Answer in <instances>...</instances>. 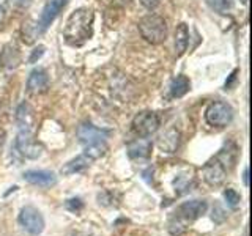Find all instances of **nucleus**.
Returning <instances> with one entry per match:
<instances>
[{"label": "nucleus", "mask_w": 252, "mask_h": 236, "mask_svg": "<svg viewBox=\"0 0 252 236\" xmlns=\"http://www.w3.org/2000/svg\"><path fill=\"white\" fill-rule=\"evenodd\" d=\"M94 14L90 8H77L69 14L63 29V38L69 46H82L93 35Z\"/></svg>", "instance_id": "f257e3e1"}, {"label": "nucleus", "mask_w": 252, "mask_h": 236, "mask_svg": "<svg viewBox=\"0 0 252 236\" xmlns=\"http://www.w3.org/2000/svg\"><path fill=\"white\" fill-rule=\"evenodd\" d=\"M139 31L142 38L150 44H161L167 38V24L158 14H147L139 22Z\"/></svg>", "instance_id": "f03ea898"}, {"label": "nucleus", "mask_w": 252, "mask_h": 236, "mask_svg": "<svg viewBox=\"0 0 252 236\" xmlns=\"http://www.w3.org/2000/svg\"><path fill=\"white\" fill-rule=\"evenodd\" d=\"M205 120L210 126L215 128H225L233 120V109L230 104L224 101H215L208 106L207 112H205Z\"/></svg>", "instance_id": "7ed1b4c3"}, {"label": "nucleus", "mask_w": 252, "mask_h": 236, "mask_svg": "<svg viewBox=\"0 0 252 236\" xmlns=\"http://www.w3.org/2000/svg\"><path fill=\"white\" fill-rule=\"evenodd\" d=\"M18 220L24 230L33 236L41 235L44 230V217L41 212H39V209L32 206V205H27V206H24L21 209Z\"/></svg>", "instance_id": "20e7f679"}, {"label": "nucleus", "mask_w": 252, "mask_h": 236, "mask_svg": "<svg viewBox=\"0 0 252 236\" xmlns=\"http://www.w3.org/2000/svg\"><path fill=\"white\" fill-rule=\"evenodd\" d=\"M159 128V118L155 112L144 110V112L137 114L132 120V131L137 134L139 137H148L155 134Z\"/></svg>", "instance_id": "39448f33"}, {"label": "nucleus", "mask_w": 252, "mask_h": 236, "mask_svg": "<svg viewBox=\"0 0 252 236\" xmlns=\"http://www.w3.org/2000/svg\"><path fill=\"white\" fill-rule=\"evenodd\" d=\"M227 173H228V170L225 169V165L220 162L216 156L205 164L202 169V177L205 179V183L210 186H220L224 183Z\"/></svg>", "instance_id": "423d86ee"}, {"label": "nucleus", "mask_w": 252, "mask_h": 236, "mask_svg": "<svg viewBox=\"0 0 252 236\" xmlns=\"http://www.w3.org/2000/svg\"><path fill=\"white\" fill-rule=\"evenodd\" d=\"M109 131L99 129L93 124H81L77 129V137L81 140V144L84 147H89L93 144H99V142H106V139L109 137Z\"/></svg>", "instance_id": "0eeeda50"}, {"label": "nucleus", "mask_w": 252, "mask_h": 236, "mask_svg": "<svg viewBox=\"0 0 252 236\" xmlns=\"http://www.w3.org/2000/svg\"><path fill=\"white\" fill-rule=\"evenodd\" d=\"M16 145H18V149L21 151V154L29 157V159H38V157L41 156V147L33 140L32 132H29V131H19Z\"/></svg>", "instance_id": "6e6552de"}, {"label": "nucleus", "mask_w": 252, "mask_h": 236, "mask_svg": "<svg viewBox=\"0 0 252 236\" xmlns=\"http://www.w3.org/2000/svg\"><path fill=\"white\" fill-rule=\"evenodd\" d=\"M24 179L27 183L39 187H52L57 184V177L49 170H29L24 173Z\"/></svg>", "instance_id": "1a4fd4ad"}, {"label": "nucleus", "mask_w": 252, "mask_h": 236, "mask_svg": "<svg viewBox=\"0 0 252 236\" xmlns=\"http://www.w3.org/2000/svg\"><path fill=\"white\" fill-rule=\"evenodd\" d=\"M47 87H49V77H47L46 69L43 68H36L30 73L27 79V90L32 94H41L47 91Z\"/></svg>", "instance_id": "9d476101"}, {"label": "nucleus", "mask_w": 252, "mask_h": 236, "mask_svg": "<svg viewBox=\"0 0 252 236\" xmlns=\"http://www.w3.org/2000/svg\"><path fill=\"white\" fill-rule=\"evenodd\" d=\"M65 2L66 0H49V2L46 3V6L43 8L41 18H39V22H38L39 31L46 30L51 26V24L54 22V19L57 18L59 13L62 11V8L65 6Z\"/></svg>", "instance_id": "9b49d317"}, {"label": "nucleus", "mask_w": 252, "mask_h": 236, "mask_svg": "<svg viewBox=\"0 0 252 236\" xmlns=\"http://www.w3.org/2000/svg\"><path fill=\"white\" fill-rule=\"evenodd\" d=\"M207 209H208V203L205 200H191L180 205L178 214L186 220H195L200 216H203Z\"/></svg>", "instance_id": "f8f14e48"}, {"label": "nucleus", "mask_w": 252, "mask_h": 236, "mask_svg": "<svg viewBox=\"0 0 252 236\" xmlns=\"http://www.w3.org/2000/svg\"><path fill=\"white\" fill-rule=\"evenodd\" d=\"M150 153H152V142L145 137L134 140L128 145V154L132 159H144L150 156Z\"/></svg>", "instance_id": "ddd939ff"}, {"label": "nucleus", "mask_w": 252, "mask_h": 236, "mask_svg": "<svg viewBox=\"0 0 252 236\" xmlns=\"http://www.w3.org/2000/svg\"><path fill=\"white\" fill-rule=\"evenodd\" d=\"M158 145H159V148L165 153H175L180 145V132L177 129H169L159 137Z\"/></svg>", "instance_id": "4468645a"}, {"label": "nucleus", "mask_w": 252, "mask_h": 236, "mask_svg": "<svg viewBox=\"0 0 252 236\" xmlns=\"http://www.w3.org/2000/svg\"><path fill=\"white\" fill-rule=\"evenodd\" d=\"M92 162L93 161L90 159L89 156L81 154V156H77L76 159H71L69 162H66L65 165H63L62 173H63V175H74V173H79V172L85 170L87 167H90Z\"/></svg>", "instance_id": "2eb2a0df"}, {"label": "nucleus", "mask_w": 252, "mask_h": 236, "mask_svg": "<svg viewBox=\"0 0 252 236\" xmlns=\"http://www.w3.org/2000/svg\"><path fill=\"white\" fill-rule=\"evenodd\" d=\"M16 120H18L19 129L21 131H29L32 132V126H33V110L29 104H21L18 109V114H16Z\"/></svg>", "instance_id": "dca6fc26"}, {"label": "nucleus", "mask_w": 252, "mask_h": 236, "mask_svg": "<svg viewBox=\"0 0 252 236\" xmlns=\"http://www.w3.org/2000/svg\"><path fill=\"white\" fill-rule=\"evenodd\" d=\"M189 43V30L185 22H181L177 26L175 30V49H177V55H183L186 47Z\"/></svg>", "instance_id": "f3484780"}, {"label": "nucleus", "mask_w": 252, "mask_h": 236, "mask_svg": "<svg viewBox=\"0 0 252 236\" xmlns=\"http://www.w3.org/2000/svg\"><path fill=\"white\" fill-rule=\"evenodd\" d=\"M21 61V57H19V51L16 46H6L3 52H2V57H0V63H2V66L5 68H16L19 65Z\"/></svg>", "instance_id": "a211bd4d"}, {"label": "nucleus", "mask_w": 252, "mask_h": 236, "mask_svg": "<svg viewBox=\"0 0 252 236\" xmlns=\"http://www.w3.org/2000/svg\"><path fill=\"white\" fill-rule=\"evenodd\" d=\"M191 90V82L186 76H178L177 79H173L170 85V93L173 98H181Z\"/></svg>", "instance_id": "6ab92c4d"}, {"label": "nucleus", "mask_w": 252, "mask_h": 236, "mask_svg": "<svg viewBox=\"0 0 252 236\" xmlns=\"http://www.w3.org/2000/svg\"><path fill=\"white\" fill-rule=\"evenodd\" d=\"M106 151H107L106 142H99V144H93V145L85 147L84 154H85V156H89L92 161H94V159H98V157H101Z\"/></svg>", "instance_id": "aec40b11"}, {"label": "nucleus", "mask_w": 252, "mask_h": 236, "mask_svg": "<svg viewBox=\"0 0 252 236\" xmlns=\"http://www.w3.org/2000/svg\"><path fill=\"white\" fill-rule=\"evenodd\" d=\"M224 200L227 202V205L230 208H236L238 206V203H240V200H241V195L235 191V189H232V187H228V189H225L224 191Z\"/></svg>", "instance_id": "412c9836"}, {"label": "nucleus", "mask_w": 252, "mask_h": 236, "mask_svg": "<svg viewBox=\"0 0 252 236\" xmlns=\"http://www.w3.org/2000/svg\"><path fill=\"white\" fill-rule=\"evenodd\" d=\"M208 3H210V6L213 8V10H216L219 13L228 11V6H230L228 0H208Z\"/></svg>", "instance_id": "4be33fe9"}, {"label": "nucleus", "mask_w": 252, "mask_h": 236, "mask_svg": "<svg viewBox=\"0 0 252 236\" xmlns=\"http://www.w3.org/2000/svg\"><path fill=\"white\" fill-rule=\"evenodd\" d=\"M65 206L68 211L71 212H79L82 208H84V202L81 199H69L66 203H65Z\"/></svg>", "instance_id": "5701e85b"}, {"label": "nucleus", "mask_w": 252, "mask_h": 236, "mask_svg": "<svg viewBox=\"0 0 252 236\" xmlns=\"http://www.w3.org/2000/svg\"><path fill=\"white\" fill-rule=\"evenodd\" d=\"M43 54H44V46H38L36 49H35L33 52H32L29 61H30V63H35L36 60H39V59L43 57Z\"/></svg>", "instance_id": "b1692460"}, {"label": "nucleus", "mask_w": 252, "mask_h": 236, "mask_svg": "<svg viewBox=\"0 0 252 236\" xmlns=\"http://www.w3.org/2000/svg\"><path fill=\"white\" fill-rule=\"evenodd\" d=\"M140 3L144 5L147 10H155L159 5V0H140Z\"/></svg>", "instance_id": "393cba45"}, {"label": "nucleus", "mask_w": 252, "mask_h": 236, "mask_svg": "<svg viewBox=\"0 0 252 236\" xmlns=\"http://www.w3.org/2000/svg\"><path fill=\"white\" fill-rule=\"evenodd\" d=\"M32 0H10L11 6H16V8H26L30 5Z\"/></svg>", "instance_id": "a878e982"}, {"label": "nucleus", "mask_w": 252, "mask_h": 236, "mask_svg": "<svg viewBox=\"0 0 252 236\" xmlns=\"http://www.w3.org/2000/svg\"><path fill=\"white\" fill-rule=\"evenodd\" d=\"M114 5H117V6H125V5H128L131 0H110Z\"/></svg>", "instance_id": "bb28decb"}, {"label": "nucleus", "mask_w": 252, "mask_h": 236, "mask_svg": "<svg viewBox=\"0 0 252 236\" xmlns=\"http://www.w3.org/2000/svg\"><path fill=\"white\" fill-rule=\"evenodd\" d=\"M5 137H6V134H5V131H3L2 126H0V149H2V147H3V144H5Z\"/></svg>", "instance_id": "cd10ccee"}, {"label": "nucleus", "mask_w": 252, "mask_h": 236, "mask_svg": "<svg viewBox=\"0 0 252 236\" xmlns=\"http://www.w3.org/2000/svg\"><path fill=\"white\" fill-rule=\"evenodd\" d=\"M3 19H5V8L0 5V24L3 22Z\"/></svg>", "instance_id": "c85d7f7f"}, {"label": "nucleus", "mask_w": 252, "mask_h": 236, "mask_svg": "<svg viewBox=\"0 0 252 236\" xmlns=\"http://www.w3.org/2000/svg\"><path fill=\"white\" fill-rule=\"evenodd\" d=\"M243 179H244V184L248 186V169H244V173H243Z\"/></svg>", "instance_id": "c756f323"}, {"label": "nucleus", "mask_w": 252, "mask_h": 236, "mask_svg": "<svg viewBox=\"0 0 252 236\" xmlns=\"http://www.w3.org/2000/svg\"><path fill=\"white\" fill-rule=\"evenodd\" d=\"M241 2H243V3H248V2H249V0H241Z\"/></svg>", "instance_id": "7c9ffc66"}]
</instances>
